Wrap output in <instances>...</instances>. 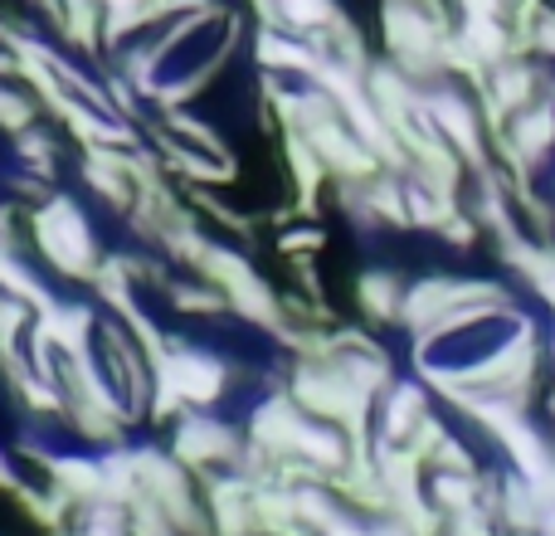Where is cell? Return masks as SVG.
Masks as SVG:
<instances>
[{
  "mask_svg": "<svg viewBox=\"0 0 555 536\" xmlns=\"http://www.w3.org/2000/svg\"><path fill=\"white\" fill-rule=\"evenodd\" d=\"M35 234H39V250L44 259L68 278H93L98 273V250H93V234H88L83 215L74 210L68 201H49L44 210L35 215Z\"/></svg>",
  "mask_w": 555,
  "mask_h": 536,
  "instance_id": "obj_1",
  "label": "cell"
},
{
  "mask_svg": "<svg viewBox=\"0 0 555 536\" xmlns=\"http://www.w3.org/2000/svg\"><path fill=\"white\" fill-rule=\"evenodd\" d=\"M176 463H185L191 473H215V469H234L240 463V439L234 430L215 420H185L176 434Z\"/></svg>",
  "mask_w": 555,
  "mask_h": 536,
  "instance_id": "obj_2",
  "label": "cell"
},
{
  "mask_svg": "<svg viewBox=\"0 0 555 536\" xmlns=\"http://www.w3.org/2000/svg\"><path fill=\"white\" fill-rule=\"evenodd\" d=\"M49 488H54L68 508L103 502L107 498L103 463H93V459H49Z\"/></svg>",
  "mask_w": 555,
  "mask_h": 536,
  "instance_id": "obj_3",
  "label": "cell"
},
{
  "mask_svg": "<svg viewBox=\"0 0 555 536\" xmlns=\"http://www.w3.org/2000/svg\"><path fill=\"white\" fill-rule=\"evenodd\" d=\"M78 536H132V522H127V508L122 502H88L78 508V522H74Z\"/></svg>",
  "mask_w": 555,
  "mask_h": 536,
  "instance_id": "obj_4",
  "label": "cell"
},
{
  "mask_svg": "<svg viewBox=\"0 0 555 536\" xmlns=\"http://www.w3.org/2000/svg\"><path fill=\"white\" fill-rule=\"evenodd\" d=\"M259 59L263 64H273V68H302V74H317V68H322L302 44H293V39H283V35H263L259 39Z\"/></svg>",
  "mask_w": 555,
  "mask_h": 536,
  "instance_id": "obj_5",
  "label": "cell"
},
{
  "mask_svg": "<svg viewBox=\"0 0 555 536\" xmlns=\"http://www.w3.org/2000/svg\"><path fill=\"white\" fill-rule=\"evenodd\" d=\"M0 288H10V293H15L20 303L49 307V297L39 293V283H35V278H29V273H25V268H20L15 259H10V254H0Z\"/></svg>",
  "mask_w": 555,
  "mask_h": 536,
  "instance_id": "obj_6",
  "label": "cell"
},
{
  "mask_svg": "<svg viewBox=\"0 0 555 536\" xmlns=\"http://www.w3.org/2000/svg\"><path fill=\"white\" fill-rule=\"evenodd\" d=\"M361 303H365V312H371L375 322H385V317L395 312V283L385 273H371L361 283Z\"/></svg>",
  "mask_w": 555,
  "mask_h": 536,
  "instance_id": "obj_7",
  "label": "cell"
},
{
  "mask_svg": "<svg viewBox=\"0 0 555 536\" xmlns=\"http://www.w3.org/2000/svg\"><path fill=\"white\" fill-rule=\"evenodd\" d=\"M29 103L20 93H10V88H0V127H10V132H20V127H29Z\"/></svg>",
  "mask_w": 555,
  "mask_h": 536,
  "instance_id": "obj_8",
  "label": "cell"
},
{
  "mask_svg": "<svg viewBox=\"0 0 555 536\" xmlns=\"http://www.w3.org/2000/svg\"><path fill=\"white\" fill-rule=\"evenodd\" d=\"M176 303H181L185 312H220L224 293H201V288H185V293H176Z\"/></svg>",
  "mask_w": 555,
  "mask_h": 536,
  "instance_id": "obj_9",
  "label": "cell"
},
{
  "mask_svg": "<svg viewBox=\"0 0 555 536\" xmlns=\"http://www.w3.org/2000/svg\"><path fill=\"white\" fill-rule=\"evenodd\" d=\"M5 68H15V64H10V59H0V74H5Z\"/></svg>",
  "mask_w": 555,
  "mask_h": 536,
  "instance_id": "obj_10",
  "label": "cell"
}]
</instances>
